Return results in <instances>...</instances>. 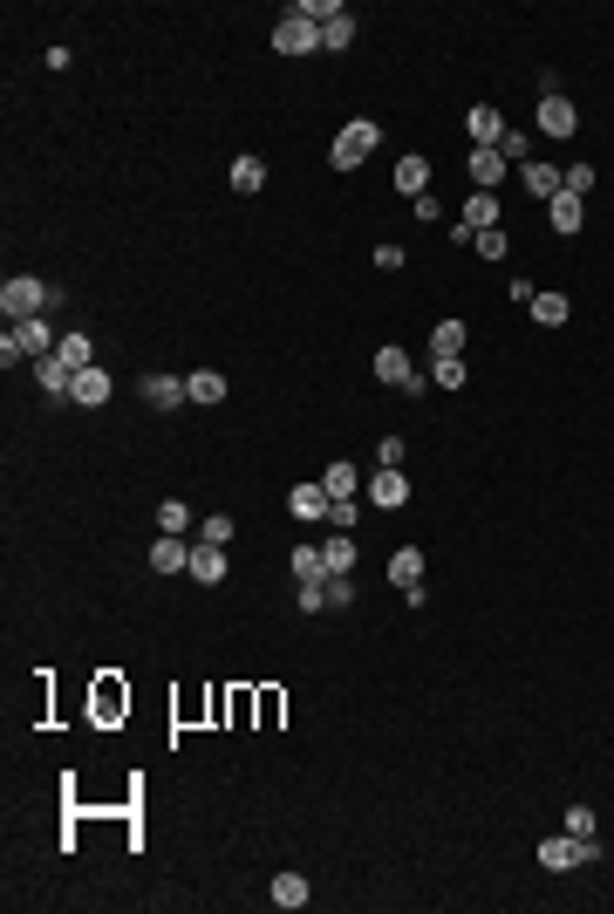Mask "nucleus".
Instances as JSON below:
<instances>
[{
  "label": "nucleus",
  "instance_id": "nucleus-1",
  "mask_svg": "<svg viewBox=\"0 0 614 914\" xmlns=\"http://www.w3.org/2000/svg\"><path fill=\"white\" fill-rule=\"evenodd\" d=\"M48 301H55V287H48V280H35V273H14V280L0 287L7 328H21V321H41V314H48Z\"/></svg>",
  "mask_w": 614,
  "mask_h": 914
},
{
  "label": "nucleus",
  "instance_id": "nucleus-2",
  "mask_svg": "<svg viewBox=\"0 0 614 914\" xmlns=\"http://www.w3.org/2000/svg\"><path fill=\"white\" fill-rule=\"evenodd\" d=\"M376 144H383V123H376V116H355V123H342V137H335L328 164H335V171H355V164H369Z\"/></svg>",
  "mask_w": 614,
  "mask_h": 914
},
{
  "label": "nucleus",
  "instance_id": "nucleus-3",
  "mask_svg": "<svg viewBox=\"0 0 614 914\" xmlns=\"http://www.w3.org/2000/svg\"><path fill=\"white\" fill-rule=\"evenodd\" d=\"M587 860H601V839H539V867L546 874H567V867H587Z\"/></svg>",
  "mask_w": 614,
  "mask_h": 914
},
{
  "label": "nucleus",
  "instance_id": "nucleus-4",
  "mask_svg": "<svg viewBox=\"0 0 614 914\" xmlns=\"http://www.w3.org/2000/svg\"><path fill=\"white\" fill-rule=\"evenodd\" d=\"M273 48H280V55H307V48H321V28L307 21L301 7H287V14L273 21Z\"/></svg>",
  "mask_w": 614,
  "mask_h": 914
},
{
  "label": "nucleus",
  "instance_id": "nucleus-5",
  "mask_svg": "<svg viewBox=\"0 0 614 914\" xmlns=\"http://www.w3.org/2000/svg\"><path fill=\"white\" fill-rule=\"evenodd\" d=\"M376 382H396V389H410V396H417L423 382V369H410V355H403V348H376Z\"/></svg>",
  "mask_w": 614,
  "mask_h": 914
},
{
  "label": "nucleus",
  "instance_id": "nucleus-6",
  "mask_svg": "<svg viewBox=\"0 0 614 914\" xmlns=\"http://www.w3.org/2000/svg\"><path fill=\"white\" fill-rule=\"evenodd\" d=\"M539 130H546V137H574V130H580V110L560 96V89H553V96H539Z\"/></svg>",
  "mask_w": 614,
  "mask_h": 914
},
{
  "label": "nucleus",
  "instance_id": "nucleus-7",
  "mask_svg": "<svg viewBox=\"0 0 614 914\" xmlns=\"http://www.w3.org/2000/svg\"><path fill=\"white\" fill-rule=\"evenodd\" d=\"M110 369H82L76 382H69V403H76V410H103V403H110Z\"/></svg>",
  "mask_w": 614,
  "mask_h": 914
},
{
  "label": "nucleus",
  "instance_id": "nucleus-8",
  "mask_svg": "<svg viewBox=\"0 0 614 914\" xmlns=\"http://www.w3.org/2000/svg\"><path fill=\"white\" fill-rule=\"evenodd\" d=\"M464 130H471V144H478V151H499V144H505V116L492 110V103H478V110L464 116Z\"/></svg>",
  "mask_w": 614,
  "mask_h": 914
},
{
  "label": "nucleus",
  "instance_id": "nucleus-9",
  "mask_svg": "<svg viewBox=\"0 0 614 914\" xmlns=\"http://www.w3.org/2000/svg\"><path fill=\"white\" fill-rule=\"evenodd\" d=\"M546 226L560 232V239H574V232L587 226V198H574V191H560V198L546 205Z\"/></svg>",
  "mask_w": 614,
  "mask_h": 914
},
{
  "label": "nucleus",
  "instance_id": "nucleus-10",
  "mask_svg": "<svg viewBox=\"0 0 614 914\" xmlns=\"http://www.w3.org/2000/svg\"><path fill=\"white\" fill-rule=\"evenodd\" d=\"M464 232H471V239H478V232H492L499 226V198H492V191H471V198H464V219H458Z\"/></svg>",
  "mask_w": 614,
  "mask_h": 914
},
{
  "label": "nucleus",
  "instance_id": "nucleus-11",
  "mask_svg": "<svg viewBox=\"0 0 614 914\" xmlns=\"http://www.w3.org/2000/svg\"><path fill=\"white\" fill-rule=\"evenodd\" d=\"M192 580L198 587H219V580H226V546H205V539H198L192 546Z\"/></svg>",
  "mask_w": 614,
  "mask_h": 914
},
{
  "label": "nucleus",
  "instance_id": "nucleus-12",
  "mask_svg": "<svg viewBox=\"0 0 614 914\" xmlns=\"http://www.w3.org/2000/svg\"><path fill=\"white\" fill-rule=\"evenodd\" d=\"M151 567H157V573H192V546H185V539H171V533H157Z\"/></svg>",
  "mask_w": 614,
  "mask_h": 914
},
{
  "label": "nucleus",
  "instance_id": "nucleus-13",
  "mask_svg": "<svg viewBox=\"0 0 614 914\" xmlns=\"http://www.w3.org/2000/svg\"><path fill=\"white\" fill-rule=\"evenodd\" d=\"M321 492L335 498V505H355V492H362V471H355V464H328V478H321Z\"/></svg>",
  "mask_w": 614,
  "mask_h": 914
},
{
  "label": "nucleus",
  "instance_id": "nucleus-14",
  "mask_svg": "<svg viewBox=\"0 0 614 914\" xmlns=\"http://www.w3.org/2000/svg\"><path fill=\"white\" fill-rule=\"evenodd\" d=\"M410 498V478L396 471V464H383L376 478H369V505H403Z\"/></svg>",
  "mask_w": 614,
  "mask_h": 914
},
{
  "label": "nucleus",
  "instance_id": "nucleus-15",
  "mask_svg": "<svg viewBox=\"0 0 614 914\" xmlns=\"http://www.w3.org/2000/svg\"><path fill=\"white\" fill-rule=\"evenodd\" d=\"M157 533H171V539H192V533H198L192 505H185V498H164V505H157Z\"/></svg>",
  "mask_w": 614,
  "mask_h": 914
},
{
  "label": "nucleus",
  "instance_id": "nucleus-16",
  "mask_svg": "<svg viewBox=\"0 0 614 914\" xmlns=\"http://www.w3.org/2000/svg\"><path fill=\"white\" fill-rule=\"evenodd\" d=\"M35 382L48 389V396H69V382H76V369H69L62 355H35Z\"/></svg>",
  "mask_w": 614,
  "mask_h": 914
},
{
  "label": "nucleus",
  "instance_id": "nucleus-17",
  "mask_svg": "<svg viewBox=\"0 0 614 914\" xmlns=\"http://www.w3.org/2000/svg\"><path fill=\"white\" fill-rule=\"evenodd\" d=\"M144 396H151V410H178V403H192V389L178 376H144Z\"/></svg>",
  "mask_w": 614,
  "mask_h": 914
},
{
  "label": "nucleus",
  "instance_id": "nucleus-18",
  "mask_svg": "<svg viewBox=\"0 0 614 914\" xmlns=\"http://www.w3.org/2000/svg\"><path fill=\"white\" fill-rule=\"evenodd\" d=\"M389 580L396 587H423V546H396L389 553Z\"/></svg>",
  "mask_w": 614,
  "mask_h": 914
},
{
  "label": "nucleus",
  "instance_id": "nucleus-19",
  "mask_svg": "<svg viewBox=\"0 0 614 914\" xmlns=\"http://www.w3.org/2000/svg\"><path fill=\"white\" fill-rule=\"evenodd\" d=\"M267 901H273V908H287V914H294V908H307L314 894H307V880H301V874H273Z\"/></svg>",
  "mask_w": 614,
  "mask_h": 914
},
{
  "label": "nucleus",
  "instance_id": "nucleus-20",
  "mask_svg": "<svg viewBox=\"0 0 614 914\" xmlns=\"http://www.w3.org/2000/svg\"><path fill=\"white\" fill-rule=\"evenodd\" d=\"M287 505H294V519H328V512H335V498L321 492V485H294Z\"/></svg>",
  "mask_w": 614,
  "mask_h": 914
},
{
  "label": "nucleus",
  "instance_id": "nucleus-21",
  "mask_svg": "<svg viewBox=\"0 0 614 914\" xmlns=\"http://www.w3.org/2000/svg\"><path fill=\"white\" fill-rule=\"evenodd\" d=\"M287 567H294V580H301V587L328 580V560H321V546H294V553H287Z\"/></svg>",
  "mask_w": 614,
  "mask_h": 914
},
{
  "label": "nucleus",
  "instance_id": "nucleus-22",
  "mask_svg": "<svg viewBox=\"0 0 614 914\" xmlns=\"http://www.w3.org/2000/svg\"><path fill=\"white\" fill-rule=\"evenodd\" d=\"M471 185L478 191L505 185V151H471Z\"/></svg>",
  "mask_w": 614,
  "mask_h": 914
},
{
  "label": "nucleus",
  "instance_id": "nucleus-23",
  "mask_svg": "<svg viewBox=\"0 0 614 914\" xmlns=\"http://www.w3.org/2000/svg\"><path fill=\"white\" fill-rule=\"evenodd\" d=\"M55 355H62V362H69V369H96V342H89V335H76V328H69V335H62V342H55Z\"/></svg>",
  "mask_w": 614,
  "mask_h": 914
},
{
  "label": "nucleus",
  "instance_id": "nucleus-24",
  "mask_svg": "<svg viewBox=\"0 0 614 914\" xmlns=\"http://www.w3.org/2000/svg\"><path fill=\"white\" fill-rule=\"evenodd\" d=\"M14 342H21V355H55V342H62V335H48V321H21V328H14Z\"/></svg>",
  "mask_w": 614,
  "mask_h": 914
},
{
  "label": "nucleus",
  "instance_id": "nucleus-25",
  "mask_svg": "<svg viewBox=\"0 0 614 914\" xmlns=\"http://www.w3.org/2000/svg\"><path fill=\"white\" fill-rule=\"evenodd\" d=\"M567 314H574V301H567V294H539V301H533V321H539V328H567Z\"/></svg>",
  "mask_w": 614,
  "mask_h": 914
},
{
  "label": "nucleus",
  "instance_id": "nucleus-26",
  "mask_svg": "<svg viewBox=\"0 0 614 914\" xmlns=\"http://www.w3.org/2000/svg\"><path fill=\"white\" fill-rule=\"evenodd\" d=\"M423 185H430V157H403V164H396V191L423 198Z\"/></svg>",
  "mask_w": 614,
  "mask_h": 914
},
{
  "label": "nucleus",
  "instance_id": "nucleus-27",
  "mask_svg": "<svg viewBox=\"0 0 614 914\" xmlns=\"http://www.w3.org/2000/svg\"><path fill=\"white\" fill-rule=\"evenodd\" d=\"M526 191H533L539 205H553V198H560V171H553V164H526Z\"/></svg>",
  "mask_w": 614,
  "mask_h": 914
},
{
  "label": "nucleus",
  "instance_id": "nucleus-28",
  "mask_svg": "<svg viewBox=\"0 0 614 914\" xmlns=\"http://www.w3.org/2000/svg\"><path fill=\"white\" fill-rule=\"evenodd\" d=\"M185 389H192V403H226V376H219V369H198V376H185Z\"/></svg>",
  "mask_w": 614,
  "mask_h": 914
},
{
  "label": "nucleus",
  "instance_id": "nucleus-29",
  "mask_svg": "<svg viewBox=\"0 0 614 914\" xmlns=\"http://www.w3.org/2000/svg\"><path fill=\"white\" fill-rule=\"evenodd\" d=\"M267 185V164L260 157H232V191H260Z\"/></svg>",
  "mask_w": 614,
  "mask_h": 914
},
{
  "label": "nucleus",
  "instance_id": "nucleus-30",
  "mask_svg": "<svg viewBox=\"0 0 614 914\" xmlns=\"http://www.w3.org/2000/svg\"><path fill=\"white\" fill-rule=\"evenodd\" d=\"M321 601H328V608H355V573H328V580H321Z\"/></svg>",
  "mask_w": 614,
  "mask_h": 914
},
{
  "label": "nucleus",
  "instance_id": "nucleus-31",
  "mask_svg": "<svg viewBox=\"0 0 614 914\" xmlns=\"http://www.w3.org/2000/svg\"><path fill=\"white\" fill-rule=\"evenodd\" d=\"M321 560H328V573H348V567H355V539L335 533L328 546H321Z\"/></svg>",
  "mask_w": 614,
  "mask_h": 914
},
{
  "label": "nucleus",
  "instance_id": "nucleus-32",
  "mask_svg": "<svg viewBox=\"0 0 614 914\" xmlns=\"http://www.w3.org/2000/svg\"><path fill=\"white\" fill-rule=\"evenodd\" d=\"M348 41H355V14H335V21H321V48H348Z\"/></svg>",
  "mask_w": 614,
  "mask_h": 914
},
{
  "label": "nucleus",
  "instance_id": "nucleus-33",
  "mask_svg": "<svg viewBox=\"0 0 614 914\" xmlns=\"http://www.w3.org/2000/svg\"><path fill=\"white\" fill-rule=\"evenodd\" d=\"M430 348H437V355H458L464 348V321H437V328H430Z\"/></svg>",
  "mask_w": 614,
  "mask_h": 914
},
{
  "label": "nucleus",
  "instance_id": "nucleus-34",
  "mask_svg": "<svg viewBox=\"0 0 614 914\" xmlns=\"http://www.w3.org/2000/svg\"><path fill=\"white\" fill-rule=\"evenodd\" d=\"M430 382H437V389H464V355H437Z\"/></svg>",
  "mask_w": 614,
  "mask_h": 914
},
{
  "label": "nucleus",
  "instance_id": "nucleus-35",
  "mask_svg": "<svg viewBox=\"0 0 614 914\" xmlns=\"http://www.w3.org/2000/svg\"><path fill=\"white\" fill-rule=\"evenodd\" d=\"M198 539H205V546H232V519H226V512L198 519Z\"/></svg>",
  "mask_w": 614,
  "mask_h": 914
},
{
  "label": "nucleus",
  "instance_id": "nucleus-36",
  "mask_svg": "<svg viewBox=\"0 0 614 914\" xmlns=\"http://www.w3.org/2000/svg\"><path fill=\"white\" fill-rule=\"evenodd\" d=\"M560 191H574V198H587V191H594V164H567V178H560Z\"/></svg>",
  "mask_w": 614,
  "mask_h": 914
},
{
  "label": "nucleus",
  "instance_id": "nucleus-37",
  "mask_svg": "<svg viewBox=\"0 0 614 914\" xmlns=\"http://www.w3.org/2000/svg\"><path fill=\"white\" fill-rule=\"evenodd\" d=\"M471 246H478V253H485V260H505V246H512V239H505V226H492V232H478V239H471Z\"/></svg>",
  "mask_w": 614,
  "mask_h": 914
},
{
  "label": "nucleus",
  "instance_id": "nucleus-38",
  "mask_svg": "<svg viewBox=\"0 0 614 914\" xmlns=\"http://www.w3.org/2000/svg\"><path fill=\"white\" fill-rule=\"evenodd\" d=\"M567 833H574V839H594V805H574V812H567Z\"/></svg>",
  "mask_w": 614,
  "mask_h": 914
},
{
  "label": "nucleus",
  "instance_id": "nucleus-39",
  "mask_svg": "<svg viewBox=\"0 0 614 914\" xmlns=\"http://www.w3.org/2000/svg\"><path fill=\"white\" fill-rule=\"evenodd\" d=\"M376 464H396V471H403V437H383V444H376Z\"/></svg>",
  "mask_w": 614,
  "mask_h": 914
}]
</instances>
